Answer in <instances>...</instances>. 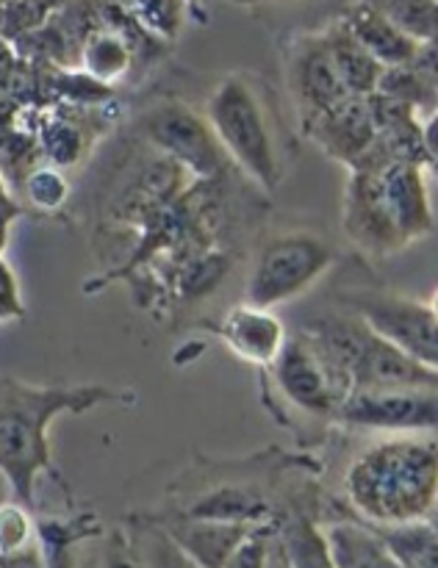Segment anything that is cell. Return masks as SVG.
Returning a JSON list of instances; mask_svg holds the SVG:
<instances>
[{"mask_svg":"<svg viewBox=\"0 0 438 568\" xmlns=\"http://www.w3.org/2000/svg\"><path fill=\"white\" fill-rule=\"evenodd\" d=\"M139 133L150 148L175 161L192 181L216 183L231 164L205 114L186 103L153 105L139 120Z\"/></svg>","mask_w":438,"mask_h":568,"instance_id":"8992f818","label":"cell"},{"mask_svg":"<svg viewBox=\"0 0 438 568\" xmlns=\"http://www.w3.org/2000/svg\"><path fill=\"white\" fill-rule=\"evenodd\" d=\"M347 303L386 342L425 364L427 369L438 372V320L427 303L383 292L353 294Z\"/></svg>","mask_w":438,"mask_h":568,"instance_id":"ba28073f","label":"cell"},{"mask_svg":"<svg viewBox=\"0 0 438 568\" xmlns=\"http://www.w3.org/2000/svg\"><path fill=\"white\" fill-rule=\"evenodd\" d=\"M333 419L383 433L438 430V386L349 394Z\"/></svg>","mask_w":438,"mask_h":568,"instance_id":"9c48e42d","label":"cell"},{"mask_svg":"<svg viewBox=\"0 0 438 568\" xmlns=\"http://www.w3.org/2000/svg\"><path fill=\"white\" fill-rule=\"evenodd\" d=\"M26 316V305H22L20 283H17L14 270L0 255V322L22 320Z\"/></svg>","mask_w":438,"mask_h":568,"instance_id":"f546056e","label":"cell"},{"mask_svg":"<svg viewBox=\"0 0 438 568\" xmlns=\"http://www.w3.org/2000/svg\"><path fill=\"white\" fill-rule=\"evenodd\" d=\"M33 541H37V514L14 497L0 499V558L22 552Z\"/></svg>","mask_w":438,"mask_h":568,"instance_id":"83f0119b","label":"cell"},{"mask_svg":"<svg viewBox=\"0 0 438 568\" xmlns=\"http://www.w3.org/2000/svg\"><path fill=\"white\" fill-rule=\"evenodd\" d=\"M203 114L227 159L261 189L272 192L281 181V161L269 114L255 83L244 75L222 78L205 100Z\"/></svg>","mask_w":438,"mask_h":568,"instance_id":"277c9868","label":"cell"},{"mask_svg":"<svg viewBox=\"0 0 438 568\" xmlns=\"http://www.w3.org/2000/svg\"><path fill=\"white\" fill-rule=\"evenodd\" d=\"M305 136L322 148V153L344 166H353L375 142V122H371L369 100L360 94H347L342 103L322 111L303 125Z\"/></svg>","mask_w":438,"mask_h":568,"instance_id":"7c38bea8","label":"cell"},{"mask_svg":"<svg viewBox=\"0 0 438 568\" xmlns=\"http://www.w3.org/2000/svg\"><path fill=\"white\" fill-rule=\"evenodd\" d=\"M436 505H438V503H436Z\"/></svg>","mask_w":438,"mask_h":568,"instance_id":"b9f144b4","label":"cell"},{"mask_svg":"<svg viewBox=\"0 0 438 568\" xmlns=\"http://www.w3.org/2000/svg\"><path fill=\"white\" fill-rule=\"evenodd\" d=\"M266 568H292V560H288L286 549H283L281 538H277V530H275V536H272V541H269V555H266Z\"/></svg>","mask_w":438,"mask_h":568,"instance_id":"836d02e7","label":"cell"},{"mask_svg":"<svg viewBox=\"0 0 438 568\" xmlns=\"http://www.w3.org/2000/svg\"><path fill=\"white\" fill-rule=\"evenodd\" d=\"M275 530L277 525L255 527L247 541L233 552V558L222 568H266V555H269V541Z\"/></svg>","mask_w":438,"mask_h":568,"instance_id":"f1b7e54d","label":"cell"},{"mask_svg":"<svg viewBox=\"0 0 438 568\" xmlns=\"http://www.w3.org/2000/svg\"><path fill=\"white\" fill-rule=\"evenodd\" d=\"M269 372L283 397L310 416H336L344 399L349 397L330 361L303 331L286 338Z\"/></svg>","mask_w":438,"mask_h":568,"instance_id":"52a82bcc","label":"cell"},{"mask_svg":"<svg viewBox=\"0 0 438 568\" xmlns=\"http://www.w3.org/2000/svg\"><path fill=\"white\" fill-rule=\"evenodd\" d=\"M288 89L297 103L299 122H310L322 111L347 98V87L338 78L325 33H303L288 50Z\"/></svg>","mask_w":438,"mask_h":568,"instance_id":"8fae6325","label":"cell"},{"mask_svg":"<svg viewBox=\"0 0 438 568\" xmlns=\"http://www.w3.org/2000/svg\"><path fill=\"white\" fill-rule=\"evenodd\" d=\"M399 31L414 42H430L438 37V0H369Z\"/></svg>","mask_w":438,"mask_h":568,"instance_id":"484cf974","label":"cell"},{"mask_svg":"<svg viewBox=\"0 0 438 568\" xmlns=\"http://www.w3.org/2000/svg\"><path fill=\"white\" fill-rule=\"evenodd\" d=\"M105 527L94 510H70L64 516L37 514V544L48 568H72L81 544L100 536Z\"/></svg>","mask_w":438,"mask_h":568,"instance_id":"ac0fdd59","label":"cell"},{"mask_svg":"<svg viewBox=\"0 0 438 568\" xmlns=\"http://www.w3.org/2000/svg\"><path fill=\"white\" fill-rule=\"evenodd\" d=\"M11 216H3L0 214V255H3L6 244H9V231H11Z\"/></svg>","mask_w":438,"mask_h":568,"instance_id":"e575fe53","label":"cell"},{"mask_svg":"<svg viewBox=\"0 0 438 568\" xmlns=\"http://www.w3.org/2000/svg\"><path fill=\"white\" fill-rule=\"evenodd\" d=\"M322 33H325L327 50H330L333 64H336L338 78H342V83L347 87V92L360 94V98L375 92L386 67H383L380 61L349 33V28L344 26L342 17H336Z\"/></svg>","mask_w":438,"mask_h":568,"instance_id":"ffe728a7","label":"cell"},{"mask_svg":"<svg viewBox=\"0 0 438 568\" xmlns=\"http://www.w3.org/2000/svg\"><path fill=\"white\" fill-rule=\"evenodd\" d=\"M175 514L194 516V519H216V521H236V525L264 527L277 525V510L264 494L255 488L238 486V483H220L208 491L197 494L192 503L172 508Z\"/></svg>","mask_w":438,"mask_h":568,"instance_id":"2e32d148","label":"cell"},{"mask_svg":"<svg viewBox=\"0 0 438 568\" xmlns=\"http://www.w3.org/2000/svg\"><path fill=\"white\" fill-rule=\"evenodd\" d=\"M342 22L383 67L410 64L416 50H419V42H414L408 33L399 31L369 0H353L342 11Z\"/></svg>","mask_w":438,"mask_h":568,"instance_id":"e0dca14e","label":"cell"},{"mask_svg":"<svg viewBox=\"0 0 438 568\" xmlns=\"http://www.w3.org/2000/svg\"><path fill=\"white\" fill-rule=\"evenodd\" d=\"M253 3H286V0H253Z\"/></svg>","mask_w":438,"mask_h":568,"instance_id":"ab89813d","label":"cell"},{"mask_svg":"<svg viewBox=\"0 0 438 568\" xmlns=\"http://www.w3.org/2000/svg\"><path fill=\"white\" fill-rule=\"evenodd\" d=\"M342 227L355 247L377 258L408 247L397 222L391 220L377 172L349 170L342 200Z\"/></svg>","mask_w":438,"mask_h":568,"instance_id":"30bf717a","label":"cell"},{"mask_svg":"<svg viewBox=\"0 0 438 568\" xmlns=\"http://www.w3.org/2000/svg\"><path fill=\"white\" fill-rule=\"evenodd\" d=\"M153 519L172 536V541L189 555L200 568H222L233 558L238 547L249 538L255 527L236 521L194 519V516L161 510Z\"/></svg>","mask_w":438,"mask_h":568,"instance_id":"4fadbf2b","label":"cell"},{"mask_svg":"<svg viewBox=\"0 0 438 568\" xmlns=\"http://www.w3.org/2000/svg\"><path fill=\"white\" fill-rule=\"evenodd\" d=\"M299 331L322 349L349 394L438 386V372L405 355L358 314H325Z\"/></svg>","mask_w":438,"mask_h":568,"instance_id":"3957f363","label":"cell"},{"mask_svg":"<svg viewBox=\"0 0 438 568\" xmlns=\"http://www.w3.org/2000/svg\"><path fill=\"white\" fill-rule=\"evenodd\" d=\"M20 67H22V55L17 53L14 44L9 39L0 37V92H9L14 78L20 75Z\"/></svg>","mask_w":438,"mask_h":568,"instance_id":"4dcf8cb0","label":"cell"},{"mask_svg":"<svg viewBox=\"0 0 438 568\" xmlns=\"http://www.w3.org/2000/svg\"><path fill=\"white\" fill-rule=\"evenodd\" d=\"M427 308H430L432 316H436V320H438V288H436V292H432V297L427 300Z\"/></svg>","mask_w":438,"mask_h":568,"instance_id":"d590c367","label":"cell"},{"mask_svg":"<svg viewBox=\"0 0 438 568\" xmlns=\"http://www.w3.org/2000/svg\"><path fill=\"white\" fill-rule=\"evenodd\" d=\"M375 92L388 94L394 100H403V103L414 105L421 116L427 111H432L438 105L436 83L425 75V72L416 70L414 64H399V67H386L380 75Z\"/></svg>","mask_w":438,"mask_h":568,"instance_id":"d4e9b609","label":"cell"},{"mask_svg":"<svg viewBox=\"0 0 438 568\" xmlns=\"http://www.w3.org/2000/svg\"><path fill=\"white\" fill-rule=\"evenodd\" d=\"M421 139H425L427 161L438 155V105L421 116Z\"/></svg>","mask_w":438,"mask_h":568,"instance_id":"1f68e13d","label":"cell"},{"mask_svg":"<svg viewBox=\"0 0 438 568\" xmlns=\"http://www.w3.org/2000/svg\"><path fill=\"white\" fill-rule=\"evenodd\" d=\"M0 214L11 216V220H17V216L26 214V209H22L20 200L14 197V192H11L3 175H0Z\"/></svg>","mask_w":438,"mask_h":568,"instance_id":"d6a6232c","label":"cell"},{"mask_svg":"<svg viewBox=\"0 0 438 568\" xmlns=\"http://www.w3.org/2000/svg\"><path fill=\"white\" fill-rule=\"evenodd\" d=\"M333 258H336V253H333L330 244L314 233L275 236L255 255L244 297L249 305L277 308V305L308 292L330 270Z\"/></svg>","mask_w":438,"mask_h":568,"instance_id":"5b68a950","label":"cell"},{"mask_svg":"<svg viewBox=\"0 0 438 568\" xmlns=\"http://www.w3.org/2000/svg\"><path fill=\"white\" fill-rule=\"evenodd\" d=\"M427 519H430V525L436 527V532H438V505H436V508H432V514L427 516Z\"/></svg>","mask_w":438,"mask_h":568,"instance_id":"74e56055","label":"cell"},{"mask_svg":"<svg viewBox=\"0 0 438 568\" xmlns=\"http://www.w3.org/2000/svg\"><path fill=\"white\" fill-rule=\"evenodd\" d=\"M427 170H430L432 175H438V155H432V159L427 161Z\"/></svg>","mask_w":438,"mask_h":568,"instance_id":"8d00e7d4","label":"cell"},{"mask_svg":"<svg viewBox=\"0 0 438 568\" xmlns=\"http://www.w3.org/2000/svg\"><path fill=\"white\" fill-rule=\"evenodd\" d=\"M436 94H438V81H436Z\"/></svg>","mask_w":438,"mask_h":568,"instance_id":"60d3db41","label":"cell"},{"mask_svg":"<svg viewBox=\"0 0 438 568\" xmlns=\"http://www.w3.org/2000/svg\"><path fill=\"white\" fill-rule=\"evenodd\" d=\"M125 527L131 532L142 568H200L172 541L170 532L153 519V514H133Z\"/></svg>","mask_w":438,"mask_h":568,"instance_id":"603a6c76","label":"cell"},{"mask_svg":"<svg viewBox=\"0 0 438 568\" xmlns=\"http://www.w3.org/2000/svg\"><path fill=\"white\" fill-rule=\"evenodd\" d=\"M375 527V525H371ZM403 568H438V532L430 519L375 527Z\"/></svg>","mask_w":438,"mask_h":568,"instance_id":"7402d4cb","label":"cell"},{"mask_svg":"<svg viewBox=\"0 0 438 568\" xmlns=\"http://www.w3.org/2000/svg\"><path fill=\"white\" fill-rule=\"evenodd\" d=\"M277 538L286 549L292 568H336L327 549L325 532L310 516L292 514L277 519Z\"/></svg>","mask_w":438,"mask_h":568,"instance_id":"44dd1931","label":"cell"},{"mask_svg":"<svg viewBox=\"0 0 438 568\" xmlns=\"http://www.w3.org/2000/svg\"><path fill=\"white\" fill-rule=\"evenodd\" d=\"M72 568H142L128 527H105L100 536L81 544Z\"/></svg>","mask_w":438,"mask_h":568,"instance_id":"cb8c5ba5","label":"cell"},{"mask_svg":"<svg viewBox=\"0 0 438 568\" xmlns=\"http://www.w3.org/2000/svg\"><path fill=\"white\" fill-rule=\"evenodd\" d=\"M120 392L105 386H37L0 375V477L9 494L37 514V483L48 475L61 480L50 453L48 430L59 416H81L100 405L120 403Z\"/></svg>","mask_w":438,"mask_h":568,"instance_id":"6da1fadb","label":"cell"},{"mask_svg":"<svg viewBox=\"0 0 438 568\" xmlns=\"http://www.w3.org/2000/svg\"><path fill=\"white\" fill-rule=\"evenodd\" d=\"M336 568H403L380 532L360 519L330 521L322 527Z\"/></svg>","mask_w":438,"mask_h":568,"instance_id":"d6986e66","label":"cell"},{"mask_svg":"<svg viewBox=\"0 0 438 568\" xmlns=\"http://www.w3.org/2000/svg\"><path fill=\"white\" fill-rule=\"evenodd\" d=\"M344 494L366 525L427 519L438 503V442L397 433L371 444L349 464Z\"/></svg>","mask_w":438,"mask_h":568,"instance_id":"7a4b0ae2","label":"cell"},{"mask_svg":"<svg viewBox=\"0 0 438 568\" xmlns=\"http://www.w3.org/2000/svg\"><path fill=\"white\" fill-rule=\"evenodd\" d=\"M211 331L225 342L236 358L247 361V364L266 366L269 369L272 361L277 358L281 347L286 344V327L283 322L272 314V308H261V305H236L227 311Z\"/></svg>","mask_w":438,"mask_h":568,"instance_id":"9a60e30c","label":"cell"},{"mask_svg":"<svg viewBox=\"0 0 438 568\" xmlns=\"http://www.w3.org/2000/svg\"><path fill=\"white\" fill-rule=\"evenodd\" d=\"M6 497H11V494H9V486H6V480L0 477V499H6Z\"/></svg>","mask_w":438,"mask_h":568,"instance_id":"f35d334b","label":"cell"},{"mask_svg":"<svg viewBox=\"0 0 438 568\" xmlns=\"http://www.w3.org/2000/svg\"><path fill=\"white\" fill-rule=\"evenodd\" d=\"M17 194H22L37 211L53 214L70 197V183H67L64 170H59L53 164H39L28 172Z\"/></svg>","mask_w":438,"mask_h":568,"instance_id":"4316f807","label":"cell"},{"mask_svg":"<svg viewBox=\"0 0 438 568\" xmlns=\"http://www.w3.org/2000/svg\"><path fill=\"white\" fill-rule=\"evenodd\" d=\"M425 172V164H410V161H394L386 170L377 172L391 220L397 222L408 244L419 242L436 227Z\"/></svg>","mask_w":438,"mask_h":568,"instance_id":"5bb4252c","label":"cell"}]
</instances>
